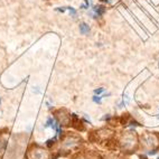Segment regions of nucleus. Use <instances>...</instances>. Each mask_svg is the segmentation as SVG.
<instances>
[{
	"label": "nucleus",
	"instance_id": "obj_1",
	"mask_svg": "<svg viewBox=\"0 0 159 159\" xmlns=\"http://www.w3.org/2000/svg\"><path fill=\"white\" fill-rule=\"evenodd\" d=\"M119 142L122 150L131 152V151L136 150L137 146H138V137L134 131H127L121 136Z\"/></svg>",
	"mask_w": 159,
	"mask_h": 159
},
{
	"label": "nucleus",
	"instance_id": "obj_2",
	"mask_svg": "<svg viewBox=\"0 0 159 159\" xmlns=\"http://www.w3.org/2000/svg\"><path fill=\"white\" fill-rule=\"evenodd\" d=\"M81 138L74 134H67L62 139V143H61V149L65 151H71L74 149H77L81 145Z\"/></svg>",
	"mask_w": 159,
	"mask_h": 159
},
{
	"label": "nucleus",
	"instance_id": "obj_3",
	"mask_svg": "<svg viewBox=\"0 0 159 159\" xmlns=\"http://www.w3.org/2000/svg\"><path fill=\"white\" fill-rule=\"evenodd\" d=\"M141 145L146 149H153L159 145V137L152 132H146L141 136Z\"/></svg>",
	"mask_w": 159,
	"mask_h": 159
},
{
	"label": "nucleus",
	"instance_id": "obj_4",
	"mask_svg": "<svg viewBox=\"0 0 159 159\" xmlns=\"http://www.w3.org/2000/svg\"><path fill=\"white\" fill-rule=\"evenodd\" d=\"M30 159H49V152L39 146H34L29 150Z\"/></svg>",
	"mask_w": 159,
	"mask_h": 159
},
{
	"label": "nucleus",
	"instance_id": "obj_5",
	"mask_svg": "<svg viewBox=\"0 0 159 159\" xmlns=\"http://www.w3.org/2000/svg\"><path fill=\"white\" fill-rule=\"evenodd\" d=\"M56 116L58 119V122L61 125H72V118L71 116L66 112L65 110H58L56 111Z\"/></svg>",
	"mask_w": 159,
	"mask_h": 159
},
{
	"label": "nucleus",
	"instance_id": "obj_6",
	"mask_svg": "<svg viewBox=\"0 0 159 159\" xmlns=\"http://www.w3.org/2000/svg\"><path fill=\"white\" fill-rule=\"evenodd\" d=\"M80 31H81V34H88L90 31V27L85 23H82L80 25Z\"/></svg>",
	"mask_w": 159,
	"mask_h": 159
},
{
	"label": "nucleus",
	"instance_id": "obj_7",
	"mask_svg": "<svg viewBox=\"0 0 159 159\" xmlns=\"http://www.w3.org/2000/svg\"><path fill=\"white\" fill-rule=\"evenodd\" d=\"M5 148H6V139L2 136H0V156L3 153Z\"/></svg>",
	"mask_w": 159,
	"mask_h": 159
},
{
	"label": "nucleus",
	"instance_id": "obj_8",
	"mask_svg": "<svg viewBox=\"0 0 159 159\" xmlns=\"http://www.w3.org/2000/svg\"><path fill=\"white\" fill-rule=\"evenodd\" d=\"M95 12H97L98 15H102L103 12H104V8L103 7H101V6H99V7H95Z\"/></svg>",
	"mask_w": 159,
	"mask_h": 159
},
{
	"label": "nucleus",
	"instance_id": "obj_9",
	"mask_svg": "<svg viewBox=\"0 0 159 159\" xmlns=\"http://www.w3.org/2000/svg\"><path fill=\"white\" fill-rule=\"evenodd\" d=\"M103 91H104L103 89H99V90H95V93L99 94V93H101V92H103Z\"/></svg>",
	"mask_w": 159,
	"mask_h": 159
},
{
	"label": "nucleus",
	"instance_id": "obj_10",
	"mask_svg": "<svg viewBox=\"0 0 159 159\" xmlns=\"http://www.w3.org/2000/svg\"><path fill=\"white\" fill-rule=\"evenodd\" d=\"M77 159H83V158H77Z\"/></svg>",
	"mask_w": 159,
	"mask_h": 159
}]
</instances>
